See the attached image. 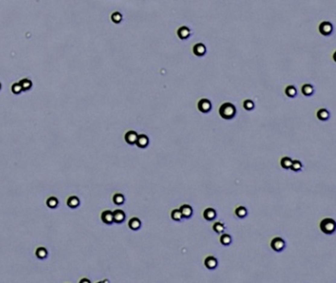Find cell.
Returning a JSON list of instances; mask_svg holds the SVG:
<instances>
[{"mask_svg": "<svg viewBox=\"0 0 336 283\" xmlns=\"http://www.w3.org/2000/svg\"><path fill=\"white\" fill-rule=\"evenodd\" d=\"M219 114L221 115V117L224 120H232L235 117V115L237 114V109L233 104L231 103H224L223 105L220 107Z\"/></svg>", "mask_w": 336, "mask_h": 283, "instance_id": "cell-1", "label": "cell"}, {"mask_svg": "<svg viewBox=\"0 0 336 283\" xmlns=\"http://www.w3.org/2000/svg\"><path fill=\"white\" fill-rule=\"evenodd\" d=\"M36 256L37 258L40 259H44L47 256V249L44 248H38L36 251Z\"/></svg>", "mask_w": 336, "mask_h": 283, "instance_id": "cell-24", "label": "cell"}, {"mask_svg": "<svg viewBox=\"0 0 336 283\" xmlns=\"http://www.w3.org/2000/svg\"><path fill=\"white\" fill-rule=\"evenodd\" d=\"M213 230L215 233L222 234L224 233V231H225V225H224L222 222H216L213 225Z\"/></svg>", "mask_w": 336, "mask_h": 283, "instance_id": "cell-27", "label": "cell"}, {"mask_svg": "<svg viewBox=\"0 0 336 283\" xmlns=\"http://www.w3.org/2000/svg\"><path fill=\"white\" fill-rule=\"evenodd\" d=\"M20 85L22 89H23V91H27V90H30L32 87V82L30 81L29 79H22L20 82Z\"/></svg>", "mask_w": 336, "mask_h": 283, "instance_id": "cell-28", "label": "cell"}, {"mask_svg": "<svg viewBox=\"0 0 336 283\" xmlns=\"http://www.w3.org/2000/svg\"><path fill=\"white\" fill-rule=\"evenodd\" d=\"M320 230L322 231L324 234L326 235H331L335 232L336 229V225H335V221L331 218H325L320 222Z\"/></svg>", "mask_w": 336, "mask_h": 283, "instance_id": "cell-2", "label": "cell"}, {"mask_svg": "<svg viewBox=\"0 0 336 283\" xmlns=\"http://www.w3.org/2000/svg\"><path fill=\"white\" fill-rule=\"evenodd\" d=\"M102 220L104 223H106L107 225H110L114 223V214L113 211L106 210L102 213Z\"/></svg>", "mask_w": 336, "mask_h": 283, "instance_id": "cell-13", "label": "cell"}, {"mask_svg": "<svg viewBox=\"0 0 336 283\" xmlns=\"http://www.w3.org/2000/svg\"><path fill=\"white\" fill-rule=\"evenodd\" d=\"M171 219H173L174 221H178V222H180V221L182 220V219H184V218H182V215L181 213L180 209H174L173 211H171Z\"/></svg>", "mask_w": 336, "mask_h": 283, "instance_id": "cell-26", "label": "cell"}, {"mask_svg": "<svg viewBox=\"0 0 336 283\" xmlns=\"http://www.w3.org/2000/svg\"><path fill=\"white\" fill-rule=\"evenodd\" d=\"M193 53L196 55V56H203L206 53V47L204 46L203 43H198L193 46Z\"/></svg>", "mask_w": 336, "mask_h": 283, "instance_id": "cell-9", "label": "cell"}, {"mask_svg": "<svg viewBox=\"0 0 336 283\" xmlns=\"http://www.w3.org/2000/svg\"><path fill=\"white\" fill-rule=\"evenodd\" d=\"M232 237L229 234H223V235L220 237V243H221L223 246H230L232 244Z\"/></svg>", "mask_w": 336, "mask_h": 283, "instance_id": "cell-21", "label": "cell"}, {"mask_svg": "<svg viewBox=\"0 0 336 283\" xmlns=\"http://www.w3.org/2000/svg\"><path fill=\"white\" fill-rule=\"evenodd\" d=\"M316 115H317V118H318L319 121H327L328 118H329L330 114L326 109H320V110H318V111H317Z\"/></svg>", "mask_w": 336, "mask_h": 283, "instance_id": "cell-16", "label": "cell"}, {"mask_svg": "<svg viewBox=\"0 0 336 283\" xmlns=\"http://www.w3.org/2000/svg\"><path fill=\"white\" fill-rule=\"evenodd\" d=\"M244 109L246 111H252L254 109V103H253V101H251V100H245Z\"/></svg>", "mask_w": 336, "mask_h": 283, "instance_id": "cell-30", "label": "cell"}, {"mask_svg": "<svg viewBox=\"0 0 336 283\" xmlns=\"http://www.w3.org/2000/svg\"><path fill=\"white\" fill-rule=\"evenodd\" d=\"M138 133L136 131H134V130H129L125 133V136H124V139L125 141L127 142L128 144L130 145H134L136 143V140H137V137H138Z\"/></svg>", "mask_w": 336, "mask_h": 283, "instance_id": "cell-8", "label": "cell"}, {"mask_svg": "<svg viewBox=\"0 0 336 283\" xmlns=\"http://www.w3.org/2000/svg\"><path fill=\"white\" fill-rule=\"evenodd\" d=\"M292 162H293V160H292V158H290V157H283L282 159H281V166H282V168L283 169H286V170H289L290 169V167H291V165H292Z\"/></svg>", "mask_w": 336, "mask_h": 283, "instance_id": "cell-22", "label": "cell"}, {"mask_svg": "<svg viewBox=\"0 0 336 283\" xmlns=\"http://www.w3.org/2000/svg\"><path fill=\"white\" fill-rule=\"evenodd\" d=\"M46 205L50 207V208H55V207H57V205H58V200H57V198H56V197H54V196L50 197V198L46 200Z\"/></svg>", "mask_w": 336, "mask_h": 283, "instance_id": "cell-29", "label": "cell"}, {"mask_svg": "<svg viewBox=\"0 0 336 283\" xmlns=\"http://www.w3.org/2000/svg\"><path fill=\"white\" fill-rule=\"evenodd\" d=\"M285 94L290 97V98H295L298 95V91L296 87L293 86V85H290V86H287V88L285 89Z\"/></svg>", "mask_w": 336, "mask_h": 283, "instance_id": "cell-20", "label": "cell"}, {"mask_svg": "<svg viewBox=\"0 0 336 283\" xmlns=\"http://www.w3.org/2000/svg\"><path fill=\"white\" fill-rule=\"evenodd\" d=\"M313 92H315V90H313V86L311 84H305V85L302 86V93H303V95H305V96H308V97L312 96L313 94Z\"/></svg>", "mask_w": 336, "mask_h": 283, "instance_id": "cell-18", "label": "cell"}, {"mask_svg": "<svg viewBox=\"0 0 336 283\" xmlns=\"http://www.w3.org/2000/svg\"><path fill=\"white\" fill-rule=\"evenodd\" d=\"M111 20H113L114 23H119L122 20V16L119 12H114L111 15Z\"/></svg>", "mask_w": 336, "mask_h": 283, "instance_id": "cell-32", "label": "cell"}, {"mask_svg": "<svg viewBox=\"0 0 336 283\" xmlns=\"http://www.w3.org/2000/svg\"><path fill=\"white\" fill-rule=\"evenodd\" d=\"M22 91H23V89H22L20 83H15V84L12 85V92L14 93V94L18 95V94H20Z\"/></svg>", "mask_w": 336, "mask_h": 283, "instance_id": "cell-31", "label": "cell"}, {"mask_svg": "<svg viewBox=\"0 0 336 283\" xmlns=\"http://www.w3.org/2000/svg\"><path fill=\"white\" fill-rule=\"evenodd\" d=\"M235 214L237 215V217L242 219V218L246 217V215H248V209H246L245 206H238L236 208V210H235Z\"/></svg>", "mask_w": 336, "mask_h": 283, "instance_id": "cell-19", "label": "cell"}, {"mask_svg": "<svg viewBox=\"0 0 336 283\" xmlns=\"http://www.w3.org/2000/svg\"><path fill=\"white\" fill-rule=\"evenodd\" d=\"M290 169L294 171V172H300V171L303 169V164H302L301 161H299V160H293Z\"/></svg>", "mask_w": 336, "mask_h": 283, "instance_id": "cell-25", "label": "cell"}, {"mask_svg": "<svg viewBox=\"0 0 336 283\" xmlns=\"http://www.w3.org/2000/svg\"><path fill=\"white\" fill-rule=\"evenodd\" d=\"M197 108L198 110L203 114H207L212 109V104L208 99H201L199 100L198 104H197Z\"/></svg>", "mask_w": 336, "mask_h": 283, "instance_id": "cell-4", "label": "cell"}, {"mask_svg": "<svg viewBox=\"0 0 336 283\" xmlns=\"http://www.w3.org/2000/svg\"><path fill=\"white\" fill-rule=\"evenodd\" d=\"M203 217L207 221H213L217 217V212L213 208H206L203 212Z\"/></svg>", "mask_w": 336, "mask_h": 283, "instance_id": "cell-10", "label": "cell"}, {"mask_svg": "<svg viewBox=\"0 0 336 283\" xmlns=\"http://www.w3.org/2000/svg\"><path fill=\"white\" fill-rule=\"evenodd\" d=\"M204 265L208 269H215L218 266V259L213 256H209L204 260Z\"/></svg>", "mask_w": 336, "mask_h": 283, "instance_id": "cell-6", "label": "cell"}, {"mask_svg": "<svg viewBox=\"0 0 336 283\" xmlns=\"http://www.w3.org/2000/svg\"><path fill=\"white\" fill-rule=\"evenodd\" d=\"M128 227L131 230L133 231H136V230H139L141 228V221L139 218H136V217H133L129 220L128 222Z\"/></svg>", "mask_w": 336, "mask_h": 283, "instance_id": "cell-15", "label": "cell"}, {"mask_svg": "<svg viewBox=\"0 0 336 283\" xmlns=\"http://www.w3.org/2000/svg\"><path fill=\"white\" fill-rule=\"evenodd\" d=\"M270 246H271V249H273V251L277 252H282L283 249H285L286 243H285V241L282 239V238L276 237V238H274V239L271 241Z\"/></svg>", "mask_w": 336, "mask_h": 283, "instance_id": "cell-3", "label": "cell"}, {"mask_svg": "<svg viewBox=\"0 0 336 283\" xmlns=\"http://www.w3.org/2000/svg\"><path fill=\"white\" fill-rule=\"evenodd\" d=\"M113 200H114V203H115L117 205H121V204H123L125 201V197L123 195H121V193H115L113 197Z\"/></svg>", "mask_w": 336, "mask_h": 283, "instance_id": "cell-23", "label": "cell"}, {"mask_svg": "<svg viewBox=\"0 0 336 283\" xmlns=\"http://www.w3.org/2000/svg\"><path fill=\"white\" fill-rule=\"evenodd\" d=\"M114 214V222L115 223H118V224H120L123 221L125 220V213L124 211H122L120 209H117L113 212Z\"/></svg>", "mask_w": 336, "mask_h": 283, "instance_id": "cell-14", "label": "cell"}, {"mask_svg": "<svg viewBox=\"0 0 336 283\" xmlns=\"http://www.w3.org/2000/svg\"><path fill=\"white\" fill-rule=\"evenodd\" d=\"M80 204V200L78 198L77 196L73 195V196H70L68 199H67V205L71 208H76L79 206Z\"/></svg>", "mask_w": 336, "mask_h": 283, "instance_id": "cell-17", "label": "cell"}, {"mask_svg": "<svg viewBox=\"0 0 336 283\" xmlns=\"http://www.w3.org/2000/svg\"><path fill=\"white\" fill-rule=\"evenodd\" d=\"M190 35H191V32H190L189 28L185 27V26H181V28H178V36L181 40H186L188 39Z\"/></svg>", "mask_w": 336, "mask_h": 283, "instance_id": "cell-11", "label": "cell"}, {"mask_svg": "<svg viewBox=\"0 0 336 283\" xmlns=\"http://www.w3.org/2000/svg\"><path fill=\"white\" fill-rule=\"evenodd\" d=\"M319 32L320 34L323 35V36H329L331 35L332 31H333V26L330 23V22H322V23H320L319 25Z\"/></svg>", "mask_w": 336, "mask_h": 283, "instance_id": "cell-5", "label": "cell"}, {"mask_svg": "<svg viewBox=\"0 0 336 283\" xmlns=\"http://www.w3.org/2000/svg\"><path fill=\"white\" fill-rule=\"evenodd\" d=\"M135 144L139 148H146L148 145H149V138H148V136L145 135V134L138 135Z\"/></svg>", "mask_w": 336, "mask_h": 283, "instance_id": "cell-12", "label": "cell"}, {"mask_svg": "<svg viewBox=\"0 0 336 283\" xmlns=\"http://www.w3.org/2000/svg\"><path fill=\"white\" fill-rule=\"evenodd\" d=\"M0 89H1V84H0Z\"/></svg>", "mask_w": 336, "mask_h": 283, "instance_id": "cell-33", "label": "cell"}, {"mask_svg": "<svg viewBox=\"0 0 336 283\" xmlns=\"http://www.w3.org/2000/svg\"><path fill=\"white\" fill-rule=\"evenodd\" d=\"M180 211L182 215V218H184V219H189L193 214V209L189 204H184V205H181L180 208Z\"/></svg>", "mask_w": 336, "mask_h": 283, "instance_id": "cell-7", "label": "cell"}]
</instances>
